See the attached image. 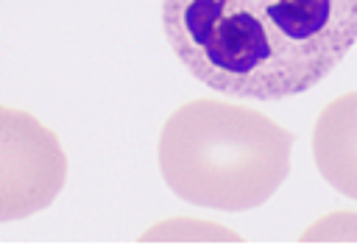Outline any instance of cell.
<instances>
[{
	"instance_id": "1",
	"label": "cell",
	"mask_w": 357,
	"mask_h": 248,
	"mask_svg": "<svg viewBox=\"0 0 357 248\" xmlns=\"http://www.w3.org/2000/svg\"><path fill=\"white\" fill-rule=\"evenodd\" d=\"M170 50L229 98L284 100L357 45V0H162Z\"/></svg>"
},
{
	"instance_id": "2",
	"label": "cell",
	"mask_w": 357,
	"mask_h": 248,
	"mask_svg": "<svg viewBox=\"0 0 357 248\" xmlns=\"http://www.w3.org/2000/svg\"><path fill=\"white\" fill-rule=\"evenodd\" d=\"M296 134L268 114L220 98L178 106L159 134V170L167 189L218 212L262 206L290 176Z\"/></svg>"
},
{
	"instance_id": "3",
	"label": "cell",
	"mask_w": 357,
	"mask_h": 248,
	"mask_svg": "<svg viewBox=\"0 0 357 248\" xmlns=\"http://www.w3.org/2000/svg\"><path fill=\"white\" fill-rule=\"evenodd\" d=\"M67 178L59 137L33 114L0 106V220L47 209Z\"/></svg>"
},
{
	"instance_id": "4",
	"label": "cell",
	"mask_w": 357,
	"mask_h": 248,
	"mask_svg": "<svg viewBox=\"0 0 357 248\" xmlns=\"http://www.w3.org/2000/svg\"><path fill=\"white\" fill-rule=\"evenodd\" d=\"M312 159L321 178L357 201V92L329 100L312 125Z\"/></svg>"
},
{
	"instance_id": "5",
	"label": "cell",
	"mask_w": 357,
	"mask_h": 248,
	"mask_svg": "<svg viewBox=\"0 0 357 248\" xmlns=\"http://www.w3.org/2000/svg\"><path fill=\"white\" fill-rule=\"evenodd\" d=\"M142 242H240L243 237L231 228H223L209 220H195V217H170L156 226H151L142 237Z\"/></svg>"
},
{
	"instance_id": "6",
	"label": "cell",
	"mask_w": 357,
	"mask_h": 248,
	"mask_svg": "<svg viewBox=\"0 0 357 248\" xmlns=\"http://www.w3.org/2000/svg\"><path fill=\"white\" fill-rule=\"evenodd\" d=\"M301 242H357V212H332L312 223Z\"/></svg>"
}]
</instances>
